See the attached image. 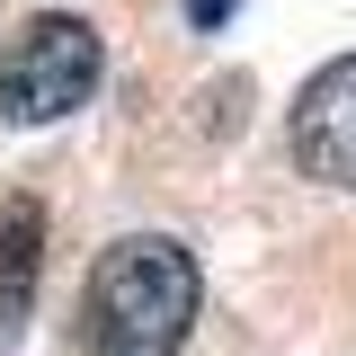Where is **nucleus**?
<instances>
[{
  "label": "nucleus",
  "mask_w": 356,
  "mask_h": 356,
  "mask_svg": "<svg viewBox=\"0 0 356 356\" xmlns=\"http://www.w3.org/2000/svg\"><path fill=\"white\" fill-rule=\"evenodd\" d=\"M36 267H44V205L36 196H9V205H0V330L27 321Z\"/></svg>",
  "instance_id": "20e7f679"
},
{
  "label": "nucleus",
  "mask_w": 356,
  "mask_h": 356,
  "mask_svg": "<svg viewBox=\"0 0 356 356\" xmlns=\"http://www.w3.org/2000/svg\"><path fill=\"white\" fill-rule=\"evenodd\" d=\"M178 9H187V27H196V36H214L222 18H232V0H178Z\"/></svg>",
  "instance_id": "39448f33"
},
{
  "label": "nucleus",
  "mask_w": 356,
  "mask_h": 356,
  "mask_svg": "<svg viewBox=\"0 0 356 356\" xmlns=\"http://www.w3.org/2000/svg\"><path fill=\"white\" fill-rule=\"evenodd\" d=\"M205 303L196 250L170 232H125L107 241L81 285V348L89 356H178Z\"/></svg>",
  "instance_id": "f257e3e1"
},
{
  "label": "nucleus",
  "mask_w": 356,
  "mask_h": 356,
  "mask_svg": "<svg viewBox=\"0 0 356 356\" xmlns=\"http://www.w3.org/2000/svg\"><path fill=\"white\" fill-rule=\"evenodd\" d=\"M294 170L321 178V187H356V54H339L330 72H312L303 98H294Z\"/></svg>",
  "instance_id": "7ed1b4c3"
},
{
  "label": "nucleus",
  "mask_w": 356,
  "mask_h": 356,
  "mask_svg": "<svg viewBox=\"0 0 356 356\" xmlns=\"http://www.w3.org/2000/svg\"><path fill=\"white\" fill-rule=\"evenodd\" d=\"M98 72H107V54H98L89 18H27L0 54V116L9 125H54V116L89 107Z\"/></svg>",
  "instance_id": "f03ea898"
}]
</instances>
